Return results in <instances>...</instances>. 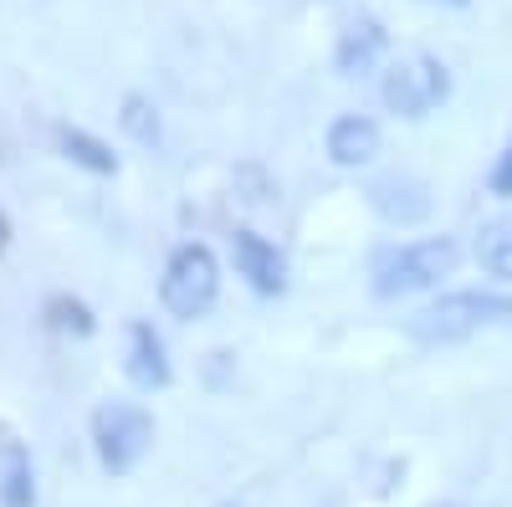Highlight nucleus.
I'll return each mask as SVG.
<instances>
[{
  "instance_id": "f257e3e1",
  "label": "nucleus",
  "mask_w": 512,
  "mask_h": 507,
  "mask_svg": "<svg viewBox=\"0 0 512 507\" xmlns=\"http://www.w3.org/2000/svg\"><path fill=\"white\" fill-rule=\"evenodd\" d=\"M512 323V298L497 287H456V292H441L436 303H425L405 333L425 349H441V344H461V338H477L487 328H502Z\"/></svg>"
},
{
  "instance_id": "f03ea898",
  "label": "nucleus",
  "mask_w": 512,
  "mask_h": 507,
  "mask_svg": "<svg viewBox=\"0 0 512 507\" xmlns=\"http://www.w3.org/2000/svg\"><path fill=\"white\" fill-rule=\"evenodd\" d=\"M461 262V246L456 236H420L405 246H390L384 257L374 262V282L369 292L379 303H395V298H415V292H431L441 287Z\"/></svg>"
},
{
  "instance_id": "7ed1b4c3",
  "label": "nucleus",
  "mask_w": 512,
  "mask_h": 507,
  "mask_svg": "<svg viewBox=\"0 0 512 507\" xmlns=\"http://www.w3.org/2000/svg\"><path fill=\"white\" fill-rule=\"evenodd\" d=\"M88 441L108 477H128L154 446V415L134 400H103L88 420Z\"/></svg>"
},
{
  "instance_id": "20e7f679",
  "label": "nucleus",
  "mask_w": 512,
  "mask_h": 507,
  "mask_svg": "<svg viewBox=\"0 0 512 507\" xmlns=\"http://www.w3.org/2000/svg\"><path fill=\"white\" fill-rule=\"evenodd\" d=\"M216 292H221V262L205 241H185L169 251L164 277H159V303L175 313V318H205L216 308Z\"/></svg>"
},
{
  "instance_id": "39448f33",
  "label": "nucleus",
  "mask_w": 512,
  "mask_h": 507,
  "mask_svg": "<svg viewBox=\"0 0 512 507\" xmlns=\"http://www.w3.org/2000/svg\"><path fill=\"white\" fill-rule=\"evenodd\" d=\"M379 98L395 118H425L436 103L451 98V67L436 52H415L405 62H395L379 82Z\"/></svg>"
},
{
  "instance_id": "423d86ee",
  "label": "nucleus",
  "mask_w": 512,
  "mask_h": 507,
  "mask_svg": "<svg viewBox=\"0 0 512 507\" xmlns=\"http://www.w3.org/2000/svg\"><path fill=\"white\" fill-rule=\"evenodd\" d=\"M231 262H236V277H246V287L256 292V298H282L287 292V257H282V246L267 241L262 231L236 226L231 231Z\"/></svg>"
},
{
  "instance_id": "0eeeda50",
  "label": "nucleus",
  "mask_w": 512,
  "mask_h": 507,
  "mask_svg": "<svg viewBox=\"0 0 512 507\" xmlns=\"http://www.w3.org/2000/svg\"><path fill=\"white\" fill-rule=\"evenodd\" d=\"M369 205H374V216L379 221H390V226H420V221H431V185L415 180V175H379L369 180Z\"/></svg>"
},
{
  "instance_id": "6e6552de",
  "label": "nucleus",
  "mask_w": 512,
  "mask_h": 507,
  "mask_svg": "<svg viewBox=\"0 0 512 507\" xmlns=\"http://www.w3.org/2000/svg\"><path fill=\"white\" fill-rule=\"evenodd\" d=\"M123 374H128V385L154 395V390H169V379H175V364H169V349H164V338L154 333V323L134 318L128 323V354H123Z\"/></svg>"
},
{
  "instance_id": "1a4fd4ad",
  "label": "nucleus",
  "mask_w": 512,
  "mask_h": 507,
  "mask_svg": "<svg viewBox=\"0 0 512 507\" xmlns=\"http://www.w3.org/2000/svg\"><path fill=\"white\" fill-rule=\"evenodd\" d=\"M390 52V31H384L379 16H354L344 21L333 41V72L338 77H359V72H374V62Z\"/></svg>"
},
{
  "instance_id": "9d476101",
  "label": "nucleus",
  "mask_w": 512,
  "mask_h": 507,
  "mask_svg": "<svg viewBox=\"0 0 512 507\" xmlns=\"http://www.w3.org/2000/svg\"><path fill=\"white\" fill-rule=\"evenodd\" d=\"M379 144H384V134L369 113H338L323 134V149L338 169H364L379 154Z\"/></svg>"
},
{
  "instance_id": "9b49d317",
  "label": "nucleus",
  "mask_w": 512,
  "mask_h": 507,
  "mask_svg": "<svg viewBox=\"0 0 512 507\" xmlns=\"http://www.w3.org/2000/svg\"><path fill=\"white\" fill-rule=\"evenodd\" d=\"M472 257H477V267H482L487 277L512 282V216H492V221H482Z\"/></svg>"
},
{
  "instance_id": "f8f14e48",
  "label": "nucleus",
  "mask_w": 512,
  "mask_h": 507,
  "mask_svg": "<svg viewBox=\"0 0 512 507\" xmlns=\"http://www.w3.org/2000/svg\"><path fill=\"white\" fill-rule=\"evenodd\" d=\"M57 149H62L77 169H88V175H118V154H113L103 139H93L88 129H72V123H62V129H57Z\"/></svg>"
},
{
  "instance_id": "ddd939ff",
  "label": "nucleus",
  "mask_w": 512,
  "mask_h": 507,
  "mask_svg": "<svg viewBox=\"0 0 512 507\" xmlns=\"http://www.w3.org/2000/svg\"><path fill=\"white\" fill-rule=\"evenodd\" d=\"M0 507H36V467L21 441H6V467H0Z\"/></svg>"
},
{
  "instance_id": "4468645a",
  "label": "nucleus",
  "mask_w": 512,
  "mask_h": 507,
  "mask_svg": "<svg viewBox=\"0 0 512 507\" xmlns=\"http://www.w3.org/2000/svg\"><path fill=\"white\" fill-rule=\"evenodd\" d=\"M41 323H47L52 333H67V338H93V328H98L93 308L82 303V298H72V292H57V298H47V308H41Z\"/></svg>"
},
{
  "instance_id": "2eb2a0df",
  "label": "nucleus",
  "mask_w": 512,
  "mask_h": 507,
  "mask_svg": "<svg viewBox=\"0 0 512 507\" xmlns=\"http://www.w3.org/2000/svg\"><path fill=\"white\" fill-rule=\"evenodd\" d=\"M118 123H123V134L134 139V144H159V108H154L144 93H128V98H123Z\"/></svg>"
},
{
  "instance_id": "dca6fc26",
  "label": "nucleus",
  "mask_w": 512,
  "mask_h": 507,
  "mask_svg": "<svg viewBox=\"0 0 512 507\" xmlns=\"http://www.w3.org/2000/svg\"><path fill=\"white\" fill-rule=\"evenodd\" d=\"M231 185H236V195L246 200V205H267L272 195H277V185H272V175L256 159H246V164H236V175H231Z\"/></svg>"
},
{
  "instance_id": "f3484780",
  "label": "nucleus",
  "mask_w": 512,
  "mask_h": 507,
  "mask_svg": "<svg viewBox=\"0 0 512 507\" xmlns=\"http://www.w3.org/2000/svg\"><path fill=\"white\" fill-rule=\"evenodd\" d=\"M487 190L497 195V200H512V144L492 159V175H487Z\"/></svg>"
},
{
  "instance_id": "a211bd4d",
  "label": "nucleus",
  "mask_w": 512,
  "mask_h": 507,
  "mask_svg": "<svg viewBox=\"0 0 512 507\" xmlns=\"http://www.w3.org/2000/svg\"><path fill=\"white\" fill-rule=\"evenodd\" d=\"M6 246H11V216L0 210V257H6Z\"/></svg>"
},
{
  "instance_id": "6ab92c4d",
  "label": "nucleus",
  "mask_w": 512,
  "mask_h": 507,
  "mask_svg": "<svg viewBox=\"0 0 512 507\" xmlns=\"http://www.w3.org/2000/svg\"><path fill=\"white\" fill-rule=\"evenodd\" d=\"M420 6H446V11H466L472 0H420Z\"/></svg>"
},
{
  "instance_id": "aec40b11",
  "label": "nucleus",
  "mask_w": 512,
  "mask_h": 507,
  "mask_svg": "<svg viewBox=\"0 0 512 507\" xmlns=\"http://www.w3.org/2000/svg\"><path fill=\"white\" fill-rule=\"evenodd\" d=\"M436 507H461V502H436Z\"/></svg>"
},
{
  "instance_id": "412c9836",
  "label": "nucleus",
  "mask_w": 512,
  "mask_h": 507,
  "mask_svg": "<svg viewBox=\"0 0 512 507\" xmlns=\"http://www.w3.org/2000/svg\"><path fill=\"white\" fill-rule=\"evenodd\" d=\"M221 507H236V502H221Z\"/></svg>"
}]
</instances>
